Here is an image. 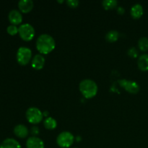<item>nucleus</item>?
<instances>
[{
	"label": "nucleus",
	"mask_w": 148,
	"mask_h": 148,
	"mask_svg": "<svg viewBox=\"0 0 148 148\" xmlns=\"http://www.w3.org/2000/svg\"><path fill=\"white\" fill-rule=\"evenodd\" d=\"M46 62L44 56L41 54H36L32 59V67L36 70H40L43 68Z\"/></svg>",
	"instance_id": "10"
},
{
	"label": "nucleus",
	"mask_w": 148,
	"mask_h": 148,
	"mask_svg": "<svg viewBox=\"0 0 148 148\" xmlns=\"http://www.w3.org/2000/svg\"><path fill=\"white\" fill-rule=\"evenodd\" d=\"M137 65L138 68L143 72L148 71V54L143 53L141 56H139L137 60Z\"/></svg>",
	"instance_id": "14"
},
{
	"label": "nucleus",
	"mask_w": 148,
	"mask_h": 148,
	"mask_svg": "<svg viewBox=\"0 0 148 148\" xmlns=\"http://www.w3.org/2000/svg\"><path fill=\"white\" fill-rule=\"evenodd\" d=\"M14 134L19 138H25L29 134V130L27 127L24 124H18L14 128Z\"/></svg>",
	"instance_id": "12"
},
{
	"label": "nucleus",
	"mask_w": 148,
	"mask_h": 148,
	"mask_svg": "<svg viewBox=\"0 0 148 148\" xmlns=\"http://www.w3.org/2000/svg\"><path fill=\"white\" fill-rule=\"evenodd\" d=\"M26 119L32 124H38L43 120V112L36 107H30L26 111Z\"/></svg>",
	"instance_id": "5"
},
{
	"label": "nucleus",
	"mask_w": 148,
	"mask_h": 148,
	"mask_svg": "<svg viewBox=\"0 0 148 148\" xmlns=\"http://www.w3.org/2000/svg\"><path fill=\"white\" fill-rule=\"evenodd\" d=\"M58 2H60V3H62V2H64V1H58Z\"/></svg>",
	"instance_id": "25"
},
{
	"label": "nucleus",
	"mask_w": 148,
	"mask_h": 148,
	"mask_svg": "<svg viewBox=\"0 0 148 148\" xmlns=\"http://www.w3.org/2000/svg\"><path fill=\"white\" fill-rule=\"evenodd\" d=\"M118 4V1L116 0H104L102 1V5L103 8L106 10H112L115 8Z\"/></svg>",
	"instance_id": "18"
},
{
	"label": "nucleus",
	"mask_w": 148,
	"mask_h": 148,
	"mask_svg": "<svg viewBox=\"0 0 148 148\" xmlns=\"http://www.w3.org/2000/svg\"><path fill=\"white\" fill-rule=\"evenodd\" d=\"M138 48L142 51H147L148 50V38L143 37L139 39Z\"/></svg>",
	"instance_id": "19"
},
{
	"label": "nucleus",
	"mask_w": 148,
	"mask_h": 148,
	"mask_svg": "<svg viewBox=\"0 0 148 148\" xmlns=\"http://www.w3.org/2000/svg\"><path fill=\"white\" fill-rule=\"evenodd\" d=\"M18 33L20 38L25 41H30L35 36V29L32 25L29 23L20 25L18 27Z\"/></svg>",
	"instance_id": "4"
},
{
	"label": "nucleus",
	"mask_w": 148,
	"mask_h": 148,
	"mask_svg": "<svg viewBox=\"0 0 148 148\" xmlns=\"http://www.w3.org/2000/svg\"><path fill=\"white\" fill-rule=\"evenodd\" d=\"M117 12H118L119 14H124V9L122 7H119L117 9Z\"/></svg>",
	"instance_id": "24"
},
{
	"label": "nucleus",
	"mask_w": 148,
	"mask_h": 148,
	"mask_svg": "<svg viewBox=\"0 0 148 148\" xmlns=\"http://www.w3.org/2000/svg\"><path fill=\"white\" fill-rule=\"evenodd\" d=\"M40 133V130H39L38 127L37 126H33L30 129V134L33 136V137H37Z\"/></svg>",
	"instance_id": "23"
},
{
	"label": "nucleus",
	"mask_w": 148,
	"mask_h": 148,
	"mask_svg": "<svg viewBox=\"0 0 148 148\" xmlns=\"http://www.w3.org/2000/svg\"><path fill=\"white\" fill-rule=\"evenodd\" d=\"M27 148H45V145L43 140L38 137H29L26 141Z\"/></svg>",
	"instance_id": "9"
},
{
	"label": "nucleus",
	"mask_w": 148,
	"mask_h": 148,
	"mask_svg": "<svg viewBox=\"0 0 148 148\" xmlns=\"http://www.w3.org/2000/svg\"><path fill=\"white\" fill-rule=\"evenodd\" d=\"M75 138L69 132H62L56 137V143L62 148H69L73 145Z\"/></svg>",
	"instance_id": "3"
},
{
	"label": "nucleus",
	"mask_w": 148,
	"mask_h": 148,
	"mask_svg": "<svg viewBox=\"0 0 148 148\" xmlns=\"http://www.w3.org/2000/svg\"><path fill=\"white\" fill-rule=\"evenodd\" d=\"M43 124H44V127L46 129L49 130H55L57 127V121L55 119L52 118V117H48L44 120Z\"/></svg>",
	"instance_id": "16"
},
{
	"label": "nucleus",
	"mask_w": 148,
	"mask_h": 148,
	"mask_svg": "<svg viewBox=\"0 0 148 148\" xmlns=\"http://www.w3.org/2000/svg\"><path fill=\"white\" fill-rule=\"evenodd\" d=\"M127 53H128L129 56L132 58H137L138 57V51L136 49L135 47H131L127 51Z\"/></svg>",
	"instance_id": "21"
},
{
	"label": "nucleus",
	"mask_w": 148,
	"mask_h": 148,
	"mask_svg": "<svg viewBox=\"0 0 148 148\" xmlns=\"http://www.w3.org/2000/svg\"><path fill=\"white\" fill-rule=\"evenodd\" d=\"M0 148H22L18 141L13 138L5 139L0 145Z\"/></svg>",
	"instance_id": "13"
},
{
	"label": "nucleus",
	"mask_w": 148,
	"mask_h": 148,
	"mask_svg": "<svg viewBox=\"0 0 148 148\" xmlns=\"http://www.w3.org/2000/svg\"><path fill=\"white\" fill-rule=\"evenodd\" d=\"M7 31L10 36H15L18 33V27L17 25H10L7 27Z\"/></svg>",
	"instance_id": "20"
},
{
	"label": "nucleus",
	"mask_w": 148,
	"mask_h": 148,
	"mask_svg": "<svg viewBox=\"0 0 148 148\" xmlns=\"http://www.w3.org/2000/svg\"><path fill=\"white\" fill-rule=\"evenodd\" d=\"M32 58V51L29 48L22 46L17 51V61L20 65H27Z\"/></svg>",
	"instance_id": "6"
},
{
	"label": "nucleus",
	"mask_w": 148,
	"mask_h": 148,
	"mask_svg": "<svg viewBox=\"0 0 148 148\" xmlns=\"http://www.w3.org/2000/svg\"><path fill=\"white\" fill-rule=\"evenodd\" d=\"M67 5L72 8H76L79 5V1L78 0H67L66 1Z\"/></svg>",
	"instance_id": "22"
},
{
	"label": "nucleus",
	"mask_w": 148,
	"mask_h": 148,
	"mask_svg": "<svg viewBox=\"0 0 148 148\" xmlns=\"http://www.w3.org/2000/svg\"><path fill=\"white\" fill-rule=\"evenodd\" d=\"M131 15L133 18L139 19L143 16L144 13V10H143V6L140 4H135L132 6L131 8Z\"/></svg>",
	"instance_id": "15"
},
{
	"label": "nucleus",
	"mask_w": 148,
	"mask_h": 148,
	"mask_svg": "<svg viewBox=\"0 0 148 148\" xmlns=\"http://www.w3.org/2000/svg\"><path fill=\"white\" fill-rule=\"evenodd\" d=\"M119 38V33L116 30H110L106 35V40L108 42H111V43H114V42L117 41Z\"/></svg>",
	"instance_id": "17"
},
{
	"label": "nucleus",
	"mask_w": 148,
	"mask_h": 148,
	"mask_svg": "<svg viewBox=\"0 0 148 148\" xmlns=\"http://www.w3.org/2000/svg\"><path fill=\"white\" fill-rule=\"evenodd\" d=\"M34 7V3L32 0H20L18 2V8L22 13H28Z\"/></svg>",
	"instance_id": "11"
},
{
	"label": "nucleus",
	"mask_w": 148,
	"mask_h": 148,
	"mask_svg": "<svg viewBox=\"0 0 148 148\" xmlns=\"http://www.w3.org/2000/svg\"><path fill=\"white\" fill-rule=\"evenodd\" d=\"M74 148H77V147H74Z\"/></svg>",
	"instance_id": "26"
},
{
	"label": "nucleus",
	"mask_w": 148,
	"mask_h": 148,
	"mask_svg": "<svg viewBox=\"0 0 148 148\" xmlns=\"http://www.w3.org/2000/svg\"><path fill=\"white\" fill-rule=\"evenodd\" d=\"M36 49L42 54H49L56 46V42L53 38L49 34H42L36 40Z\"/></svg>",
	"instance_id": "1"
},
{
	"label": "nucleus",
	"mask_w": 148,
	"mask_h": 148,
	"mask_svg": "<svg viewBox=\"0 0 148 148\" xmlns=\"http://www.w3.org/2000/svg\"><path fill=\"white\" fill-rule=\"evenodd\" d=\"M8 19L12 25H17L23 22V15L19 10H12L9 13Z\"/></svg>",
	"instance_id": "8"
},
{
	"label": "nucleus",
	"mask_w": 148,
	"mask_h": 148,
	"mask_svg": "<svg viewBox=\"0 0 148 148\" xmlns=\"http://www.w3.org/2000/svg\"><path fill=\"white\" fill-rule=\"evenodd\" d=\"M79 89L84 98L87 99L95 97L98 90L96 82L90 79H85L81 81L79 85Z\"/></svg>",
	"instance_id": "2"
},
{
	"label": "nucleus",
	"mask_w": 148,
	"mask_h": 148,
	"mask_svg": "<svg viewBox=\"0 0 148 148\" xmlns=\"http://www.w3.org/2000/svg\"><path fill=\"white\" fill-rule=\"evenodd\" d=\"M118 82L121 88H123L126 91H127V92L131 94L138 93L140 90V87L139 84L133 80L122 79L118 80Z\"/></svg>",
	"instance_id": "7"
}]
</instances>
